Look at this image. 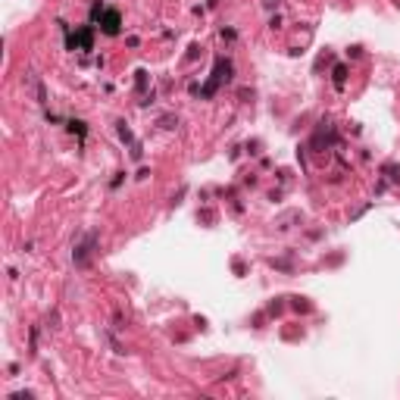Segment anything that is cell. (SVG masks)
<instances>
[{"label":"cell","instance_id":"7a4b0ae2","mask_svg":"<svg viewBox=\"0 0 400 400\" xmlns=\"http://www.w3.org/2000/svg\"><path fill=\"white\" fill-rule=\"evenodd\" d=\"M228 69H231V66H228L225 60H216V72H213V81H209V85L203 88V94H206V97H209V94L216 91V85H219V81H222V72H228Z\"/></svg>","mask_w":400,"mask_h":400},{"label":"cell","instance_id":"6da1fadb","mask_svg":"<svg viewBox=\"0 0 400 400\" xmlns=\"http://www.w3.org/2000/svg\"><path fill=\"white\" fill-rule=\"evenodd\" d=\"M119 13H116V9H107V13H103V19H100V28L107 31V34H116L119 31Z\"/></svg>","mask_w":400,"mask_h":400}]
</instances>
